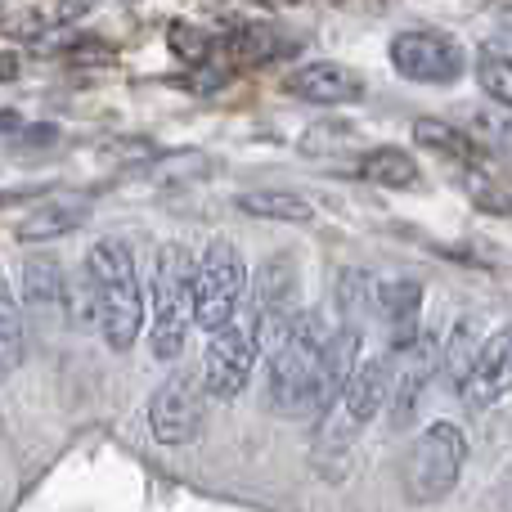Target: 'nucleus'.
I'll return each instance as SVG.
<instances>
[{"label":"nucleus","instance_id":"obj_1","mask_svg":"<svg viewBox=\"0 0 512 512\" xmlns=\"http://www.w3.org/2000/svg\"><path fill=\"white\" fill-rule=\"evenodd\" d=\"M86 279L95 288V319L99 333H104L108 351H131L144 333V319H149V306H144V288L140 274H135V248L126 234H104L95 248L86 252Z\"/></svg>","mask_w":512,"mask_h":512},{"label":"nucleus","instance_id":"obj_2","mask_svg":"<svg viewBox=\"0 0 512 512\" xmlns=\"http://www.w3.org/2000/svg\"><path fill=\"white\" fill-rule=\"evenodd\" d=\"M194 261L198 256L185 243L158 248L153 310H149V333H153V355L158 360H176L185 351L189 328H194Z\"/></svg>","mask_w":512,"mask_h":512},{"label":"nucleus","instance_id":"obj_3","mask_svg":"<svg viewBox=\"0 0 512 512\" xmlns=\"http://www.w3.org/2000/svg\"><path fill=\"white\" fill-rule=\"evenodd\" d=\"M468 463V436L454 423H432L409 441V450L400 454V490L409 504H441L463 477Z\"/></svg>","mask_w":512,"mask_h":512},{"label":"nucleus","instance_id":"obj_4","mask_svg":"<svg viewBox=\"0 0 512 512\" xmlns=\"http://www.w3.org/2000/svg\"><path fill=\"white\" fill-rule=\"evenodd\" d=\"M328 337H333V328H328L324 310H301L297 324L288 328V337L270 351V405L283 418H306L310 378L319 369Z\"/></svg>","mask_w":512,"mask_h":512},{"label":"nucleus","instance_id":"obj_5","mask_svg":"<svg viewBox=\"0 0 512 512\" xmlns=\"http://www.w3.org/2000/svg\"><path fill=\"white\" fill-rule=\"evenodd\" d=\"M387 396H391V360L355 364L346 387L337 391L333 405L319 414V450L346 454L373 427V418L387 409Z\"/></svg>","mask_w":512,"mask_h":512},{"label":"nucleus","instance_id":"obj_6","mask_svg":"<svg viewBox=\"0 0 512 512\" xmlns=\"http://www.w3.org/2000/svg\"><path fill=\"white\" fill-rule=\"evenodd\" d=\"M243 292H248L243 252L230 239H212L194 261V324L203 333H216L221 324H230L243 306Z\"/></svg>","mask_w":512,"mask_h":512},{"label":"nucleus","instance_id":"obj_7","mask_svg":"<svg viewBox=\"0 0 512 512\" xmlns=\"http://www.w3.org/2000/svg\"><path fill=\"white\" fill-rule=\"evenodd\" d=\"M256 355H261V337H256L252 315L243 319L234 315L230 324H221L212 333V346H207V360H203V387L216 400L243 396V387H248L256 369Z\"/></svg>","mask_w":512,"mask_h":512},{"label":"nucleus","instance_id":"obj_8","mask_svg":"<svg viewBox=\"0 0 512 512\" xmlns=\"http://www.w3.org/2000/svg\"><path fill=\"white\" fill-rule=\"evenodd\" d=\"M149 432L167 450H185L203 432V382L198 373H176L149 396Z\"/></svg>","mask_w":512,"mask_h":512},{"label":"nucleus","instance_id":"obj_9","mask_svg":"<svg viewBox=\"0 0 512 512\" xmlns=\"http://www.w3.org/2000/svg\"><path fill=\"white\" fill-rule=\"evenodd\" d=\"M387 54L391 68L405 81H418V86H450V81L463 77V50L445 32H423V27L396 32Z\"/></svg>","mask_w":512,"mask_h":512},{"label":"nucleus","instance_id":"obj_10","mask_svg":"<svg viewBox=\"0 0 512 512\" xmlns=\"http://www.w3.org/2000/svg\"><path fill=\"white\" fill-rule=\"evenodd\" d=\"M301 315V283L297 270H292V256H270L261 265V279H256V306H252V324L256 337H261V351H274V346L288 337V328L297 324Z\"/></svg>","mask_w":512,"mask_h":512},{"label":"nucleus","instance_id":"obj_11","mask_svg":"<svg viewBox=\"0 0 512 512\" xmlns=\"http://www.w3.org/2000/svg\"><path fill=\"white\" fill-rule=\"evenodd\" d=\"M512 396V324H504L499 333H490L481 342L477 360L468 364L459 382V400L472 409V414H486L490 405Z\"/></svg>","mask_w":512,"mask_h":512},{"label":"nucleus","instance_id":"obj_12","mask_svg":"<svg viewBox=\"0 0 512 512\" xmlns=\"http://www.w3.org/2000/svg\"><path fill=\"white\" fill-rule=\"evenodd\" d=\"M436 364H441V342L436 337H414V342L400 346V364H391V427L405 432L418 414V400H423L427 382L436 378Z\"/></svg>","mask_w":512,"mask_h":512},{"label":"nucleus","instance_id":"obj_13","mask_svg":"<svg viewBox=\"0 0 512 512\" xmlns=\"http://www.w3.org/2000/svg\"><path fill=\"white\" fill-rule=\"evenodd\" d=\"M360 342H364V328L360 319H342V324L333 328V337H328L324 355H319V369L315 378H310V396H306V418H319L328 405H333V396L346 387V378L355 373V364H360Z\"/></svg>","mask_w":512,"mask_h":512},{"label":"nucleus","instance_id":"obj_14","mask_svg":"<svg viewBox=\"0 0 512 512\" xmlns=\"http://www.w3.org/2000/svg\"><path fill=\"white\" fill-rule=\"evenodd\" d=\"M283 90L292 99H306V104H355L364 99V77L346 63H333V59H315V63H301L283 77Z\"/></svg>","mask_w":512,"mask_h":512},{"label":"nucleus","instance_id":"obj_15","mask_svg":"<svg viewBox=\"0 0 512 512\" xmlns=\"http://www.w3.org/2000/svg\"><path fill=\"white\" fill-rule=\"evenodd\" d=\"M90 207L81 198H54V203H41L36 212H27L23 221L14 225V239L18 243H54L63 234H77L86 225Z\"/></svg>","mask_w":512,"mask_h":512},{"label":"nucleus","instance_id":"obj_16","mask_svg":"<svg viewBox=\"0 0 512 512\" xmlns=\"http://www.w3.org/2000/svg\"><path fill=\"white\" fill-rule=\"evenodd\" d=\"M360 180L378 189H409L418 185V158L400 144H378V149H364L360 153Z\"/></svg>","mask_w":512,"mask_h":512},{"label":"nucleus","instance_id":"obj_17","mask_svg":"<svg viewBox=\"0 0 512 512\" xmlns=\"http://www.w3.org/2000/svg\"><path fill=\"white\" fill-rule=\"evenodd\" d=\"M18 288H23V306H32L36 315H63V306H68V283H63L59 265L45 261V256L23 261Z\"/></svg>","mask_w":512,"mask_h":512},{"label":"nucleus","instance_id":"obj_18","mask_svg":"<svg viewBox=\"0 0 512 512\" xmlns=\"http://www.w3.org/2000/svg\"><path fill=\"white\" fill-rule=\"evenodd\" d=\"M418 301H423V283L414 279H391V283H373V306L391 319L400 346L414 342V324H418Z\"/></svg>","mask_w":512,"mask_h":512},{"label":"nucleus","instance_id":"obj_19","mask_svg":"<svg viewBox=\"0 0 512 512\" xmlns=\"http://www.w3.org/2000/svg\"><path fill=\"white\" fill-rule=\"evenodd\" d=\"M239 212L256 216V221H283V225L315 221V207H310V198L288 194V189H252V194H239Z\"/></svg>","mask_w":512,"mask_h":512},{"label":"nucleus","instance_id":"obj_20","mask_svg":"<svg viewBox=\"0 0 512 512\" xmlns=\"http://www.w3.org/2000/svg\"><path fill=\"white\" fill-rule=\"evenodd\" d=\"M414 140L423 144V149L441 153V158L463 162V167H477V162H481V144L472 140V135H463L459 126L441 122V117H418V122H414Z\"/></svg>","mask_w":512,"mask_h":512},{"label":"nucleus","instance_id":"obj_21","mask_svg":"<svg viewBox=\"0 0 512 512\" xmlns=\"http://www.w3.org/2000/svg\"><path fill=\"white\" fill-rule=\"evenodd\" d=\"M23 360H27V342H23V319H18V297L9 288V279L0 274V378H9Z\"/></svg>","mask_w":512,"mask_h":512},{"label":"nucleus","instance_id":"obj_22","mask_svg":"<svg viewBox=\"0 0 512 512\" xmlns=\"http://www.w3.org/2000/svg\"><path fill=\"white\" fill-rule=\"evenodd\" d=\"M481 342H486V337H481L477 319H459V324H454V333H450V342H441V364H436V369L450 378V387H459V382H463L468 364L477 360Z\"/></svg>","mask_w":512,"mask_h":512},{"label":"nucleus","instance_id":"obj_23","mask_svg":"<svg viewBox=\"0 0 512 512\" xmlns=\"http://www.w3.org/2000/svg\"><path fill=\"white\" fill-rule=\"evenodd\" d=\"M274 45H279V36L265 23H243V27H234L230 36H221L216 50H225L234 63H265L274 54Z\"/></svg>","mask_w":512,"mask_h":512},{"label":"nucleus","instance_id":"obj_24","mask_svg":"<svg viewBox=\"0 0 512 512\" xmlns=\"http://www.w3.org/2000/svg\"><path fill=\"white\" fill-rule=\"evenodd\" d=\"M167 45L171 54H176L180 63H207L216 54V41L203 32V27L185 23V18H176V23H167Z\"/></svg>","mask_w":512,"mask_h":512},{"label":"nucleus","instance_id":"obj_25","mask_svg":"<svg viewBox=\"0 0 512 512\" xmlns=\"http://www.w3.org/2000/svg\"><path fill=\"white\" fill-rule=\"evenodd\" d=\"M477 86L486 90L495 104H504L512 113V59L508 54H481L477 59Z\"/></svg>","mask_w":512,"mask_h":512},{"label":"nucleus","instance_id":"obj_26","mask_svg":"<svg viewBox=\"0 0 512 512\" xmlns=\"http://www.w3.org/2000/svg\"><path fill=\"white\" fill-rule=\"evenodd\" d=\"M99 0H54V18L59 23H72V18H86Z\"/></svg>","mask_w":512,"mask_h":512},{"label":"nucleus","instance_id":"obj_27","mask_svg":"<svg viewBox=\"0 0 512 512\" xmlns=\"http://www.w3.org/2000/svg\"><path fill=\"white\" fill-rule=\"evenodd\" d=\"M495 32H499V36H504V41L512 45V5H504V9H499V14H495Z\"/></svg>","mask_w":512,"mask_h":512},{"label":"nucleus","instance_id":"obj_28","mask_svg":"<svg viewBox=\"0 0 512 512\" xmlns=\"http://www.w3.org/2000/svg\"><path fill=\"white\" fill-rule=\"evenodd\" d=\"M18 72V54H5V59H0V77H14Z\"/></svg>","mask_w":512,"mask_h":512},{"label":"nucleus","instance_id":"obj_29","mask_svg":"<svg viewBox=\"0 0 512 512\" xmlns=\"http://www.w3.org/2000/svg\"><path fill=\"white\" fill-rule=\"evenodd\" d=\"M499 144H504V149L512 153V122H504V126H499Z\"/></svg>","mask_w":512,"mask_h":512},{"label":"nucleus","instance_id":"obj_30","mask_svg":"<svg viewBox=\"0 0 512 512\" xmlns=\"http://www.w3.org/2000/svg\"><path fill=\"white\" fill-rule=\"evenodd\" d=\"M0 436H5V418H0Z\"/></svg>","mask_w":512,"mask_h":512}]
</instances>
